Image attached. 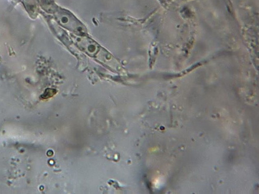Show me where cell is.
<instances>
[{
    "mask_svg": "<svg viewBox=\"0 0 259 194\" xmlns=\"http://www.w3.org/2000/svg\"><path fill=\"white\" fill-rule=\"evenodd\" d=\"M55 17L58 23L65 28L80 35L85 33L83 26L70 13L60 10L56 12Z\"/></svg>",
    "mask_w": 259,
    "mask_h": 194,
    "instance_id": "cell-2",
    "label": "cell"
},
{
    "mask_svg": "<svg viewBox=\"0 0 259 194\" xmlns=\"http://www.w3.org/2000/svg\"><path fill=\"white\" fill-rule=\"evenodd\" d=\"M2 61V59L1 57H0V64H1Z\"/></svg>",
    "mask_w": 259,
    "mask_h": 194,
    "instance_id": "cell-3",
    "label": "cell"
},
{
    "mask_svg": "<svg viewBox=\"0 0 259 194\" xmlns=\"http://www.w3.org/2000/svg\"><path fill=\"white\" fill-rule=\"evenodd\" d=\"M76 36L73 37L76 45L90 56L99 59L104 63L106 61H110L112 58L110 54L101 48L92 39L83 35Z\"/></svg>",
    "mask_w": 259,
    "mask_h": 194,
    "instance_id": "cell-1",
    "label": "cell"
}]
</instances>
